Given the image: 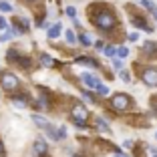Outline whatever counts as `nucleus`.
Segmentation results:
<instances>
[{
  "label": "nucleus",
  "instance_id": "1",
  "mask_svg": "<svg viewBox=\"0 0 157 157\" xmlns=\"http://www.w3.org/2000/svg\"><path fill=\"white\" fill-rule=\"evenodd\" d=\"M93 22H95L97 28H101V30H111L115 26V16L109 10H101V12H97L93 16Z\"/></svg>",
  "mask_w": 157,
  "mask_h": 157
},
{
  "label": "nucleus",
  "instance_id": "2",
  "mask_svg": "<svg viewBox=\"0 0 157 157\" xmlns=\"http://www.w3.org/2000/svg\"><path fill=\"white\" fill-rule=\"evenodd\" d=\"M87 117H89V113L83 105L73 107V119H75V125H77V127H85V125H87Z\"/></svg>",
  "mask_w": 157,
  "mask_h": 157
},
{
  "label": "nucleus",
  "instance_id": "3",
  "mask_svg": "<svg viewBox=\"0 0 157 157\" xmlns=\"http://www.w3.org/2000/svg\"><path fill=\"white\" fill-rule=\"evenodd\" d=\"M0 83H2V87L6 89V91H12V89H16L20 85L18 77L12 73H2V77H0Z\"/></svg>",
  "mask_w": 157,
  "mask_h": 157
},
{
  "label": "nucleus",
  "instance_id": "4",
  "mask_svg": "<svg viewBox=\"0 0 157 157\" xmlns=\"http://www.w3.org/2000/svg\"><path fill=\"white\" fill-rule=\"evenodd\" d=\"M81 81H83V83L87 85L89 89H95V91H97V89L103 85L101 78H99L97 75H91V73H83V75H81Z\"/></svg>",
  "mask_w": 157,
  "mask_h": 157
},
{
  "label": "nucleus",
  "instance_id": "5",
  "mask_svg": "<svg viewBox=\"0 0 157 157\" xmlns=\"http://www.w3.org/2000/svg\"><path fill=\"white\" fill-rule=\"evenodd\" d=\"M129 103H131L129 97H127V95H121V93H119V95H115V97L111 99V105L115 107L117 111H125V109L129 107Z\"/></svg>",
  "mask_w": 157,
  "mask_h": 157
},
{
  "label": "nucleus",
  "instance_id": "6",
  "mask_svg": "<svg viewBox=\"0 0 157 157\" xmlns=\"http://www.w3.org/2000/svg\"><path fill=\"white\" fill-rule=\"evenodd\" d=\"M141 78H143V83L149 85V87H157V73L153 69H145L141 73Z\"/></svg>",
  "mask_w": 157,
  "mask_h": 157
},
{
  "label": "nucleus",
  "instance_id": "7",
  "mask_svg": "<svg viewBox=\"0 0 157 157\" xmlns=\"http://www.w3.org/2000/svg\"><path fill=\"white\" fill-rule=\"evenodd\" d=\"M44 153H46V143L44 141H36V143H34V155L42 157Z\"/></svg>",
  "mask_w": 157,
  "mask_h": 157
},
{
  "label": "nucleus",
  "instance_id": "8",
  "mask_svg": "<svg viewBox=\"0 0 157 157\" xmlns=\"http://www.w3.org/2000/svg\"><path fill=\"white\" fill-rule=\"evenodd\" d=\"M60 30H63V26H60L59 22L52 24V26H48V38H56V36H60Z\"/></svg>",
  "mask_w": 157,
  "mask_h": 157
},
{
  "label": "nucleus",
  "instance_id": "9",
  "mask_svg": "<svg viewBox=\"0 0 157 157\" xmlns=\"http://www.w3.org/2000/svg\"><path fill=\"white\" fill-rule=\"evenodd\" d=\"M12 105L16 107V109H24V107L28 105V103H26V97H22V95H20V97H14L12 99Z\"/></svg>",
  "mask_w": 157,
  "mask_h": 157
},
{
  "label": "nucleus",
  "instance_id": "10",
  "mask_svg": "<svg viewBox=\"0 0 157 157\" xmlns=\"http://www.w3.org/2000/svg\"><path fill=\"white\" fill-rule=\"evenodd\" d=\"M33 121H34V123L38 125V127H42V129H46V127L51 125V123H48V121L44 119V117H40V115H33Z\"/></svg>",
  "mask_w": 157,
  "mask_h": 157
},
{
  "label": "nucleus",
  "instance_id": "11",
  "mask_svg": "<svg viewBox=\"0 0 157 157\" xmlns=\"http://www.w3.org/2000/svg\"><path fill=\"white\" fill-rule=\"evenodd\" d=\"M97 127H99V131H103V133H111V127H109L101 117H97Z\"/></svg>",
  "mask_w": 157,
  "mask_h": 157
},
{
  "label": "nucleus",
  "instance_id": "12",
  "mask_svg": "<svg viewBox=\"0 0 157 157\" xmlns=\"http://www.w3.org/2000/svg\"><path fill=\"white\" fill-rule=\"evenodd\" d=\"M77 63H83V65H91L93 69H97V60L95 59H87V56H81V59H77Z\"/></svg>",
  "mask_w": 157,
  "mask_h": 157
},
{
  "label": "nucleus",
  "instance_id": "13",
  "mask_svg": "<svg viewBox=\"0 0 157 157\" xmlns=\"http://www.w3.org/2000/svg\"><path fill=\"white\" fill-rule=\"evenodd\" d=\"M133 24H135V26H139V28H143V30H151V28H149L147 24H145V20L141 18V16H137V18H133Z\"/></svg>",
  "mask_w": 157,
  "mask_h": 157
},
{
  "label": "nucleus",
  "instance_id": "14",
  "mask_svg": "<svg viewBox=\"0 0 157 157\" xmlns=\"http://www.w3.org/2000/svg\"><path fill=\"white\" fill-rule=\"evenodd\" d=\"M115 55L119 56V59H125V56L129 55V48H127V46H119V48H115Z\"/></svg>",
  "mask_w": 157,
  "mask_h": 157
},
{
  "label": "nucleus",
  "instance_id": "15",
  "mask_svg": "<svg viewBox=\"0 0 157 157\" xmlns=\"http://www.w3.org/2000/svg\"><path fill=\"white\" fill-rule=\"evenodd\" d=\"M78 40H81V44H83V46H91L93 44V40H91L89 34H78Z\"/></svg>",
  "mask_w": 157,
  "mask_h": 157
},
{
  "label": "nucleus",
  "instance_id": "16",
  "mask_svg": "<svg viewBox=\"0 0 157 157\" xmlns=\"http://www.w3.org/2000/svg\"><path fill=\"white\" fill-rule=\"evenodd\" d=\"M65 38H67V42H69V44H75V42H77V34H75L73 30H67V33H65Z\"/></svg>",
  "mask_w": 157,
  "mask_h": 157
},
{
  "label": "nucleus",
  "instance_id": "17",
  "mask_svg": "<svg viewBox=\"0 0 157 157\" xmlns=\"http://www.w3.org/2000/svg\"><path fill=\"white\" fill-rule=\"evenodd\" d=\"M0 10H2V12H12V4H10V2H6V0H0Z\"/></svg>",
  "mask_w": 157,
  "mask_h": 157
},
{
  "label": "nucleus",
  "instance_id": "18",
  "mask_svg": "<svg viewBox=\"0 0 157 157\" xmlns=\"http://www.w3.org/2000/svg\"><path fill=\"white\" fill-rule=\"evenodd\" d=\"M40 63H42V67H51V65H52V59H51L48 55H42V56H40Z\"/></svg>",
  "mask_w": 157,
  "mask_h": 157
},
{
  "label": "nucleus",
  "instance_id": "19",
  "mask_svg": "<svg viewBox=\"0 0 157 157\" xmlns=\"http://www.w3.org/2000/svg\"><path fill=\"white\" fill-rule=\"evenodd\" d=\"M16 63H18V65H22V67H30V59H24V56H18V59H16Z\"/></svg>",
  "mask_w": 157,
  "mask_h": 157
},
{
  "label": "nucleus",
  "instance_id": "20",
  "mask_svg": "<svg viewBox=\"0 0 157 157\" xmlns=\"http://www.w3.org/2000/svg\"><path fill=\"white\" fill-rule=\"evenodd\" d=\"M103 51H105V55H107V56H113V55H115V46L107 44V46H103Z\"/></svg>",
  "mask_w": 157,
  "mask_h": 157
},
{
  "label": "nucleus",
  "instance_id": "21",
  "mask_svg": "<svg viewBox=\"0 0 157 157\" xmlns=\"http://www.w3.org/2000/svg\"><path fill=\"white\" fill-rule=\"evenodd\" d=\"M137 2H139V4H141V6H145V8L153 10V2H151V0H137Z\"/></svg>",
  "mask_w": 157,
  "mask_h": 157
},
{
  "label": "nucleus",
  "instance_id": "22",
  "mask_svg": "<svg viewBox=\"0 0 157 157\" xmlns=\"http://www.w3.org/2000/svg\"><path fill=\"white\" fill-rule=\"evenodd\" d=\"M67 14H69L71 18H75V16H77V8H75V6H67Z\"/></svg>",
  "mask_w": 157,
  "mask_h": 157
},
{
  "label": "nucleus",
  "instance_id": "23",
  "mask_svg": "<svg viewBox=\"0 0 157 157\" xmlns=\"http://www.w3.org/2000/svg\"><path fill=\"white\" fill-rule=\"evenodd\" d=\"M97 91H99V95H109V87H105V85H101Z\"/></svg>",
  "mask_w": 157,
  "mask_h": 157
},
{
  "label": "nucleus",
  "instance_id": "24",
  "mask_svg": "<svg viewBox=\"0 0 157 157\" xmlns=\"http://www.w3.org/2000/svg\"><path fill=\"white\" fill-rule=\"evenodd\" d=\"M145 51H157V44H153V42H145Z\"/></svg>",
  "mask_w": 157,
  "mask_h": 157
},
{
  "label": "nucleus",
  "instance_id": "25",
  "mask_svg": "<svg viewBox=\"0 0 157 157\" xmlns=\"http://www.w3.org/2000/svg\"><path fill=\"white\" fill-rule=\"evenodd\" d=\"M6 28H8V22H6V18L0 16V30H6Z\"/></svg>",
  "mask_w": 157,
  "mask_h": 157
},
{
  "label": "nucleus",
  "instance_id": "26",
  "mask_svg": "<svg viewBox=\"0 0 157 157\" xmlns=\"http://www.w3.org/2000/svg\"><path fill=\"white\" fill-rule=\"evenodd\" d=\"M56 133H59V139H65V137H67V129H65V127H60Z\"/></svg>",
  "mask_w": 157,
  "mask_h": 157
},
{
  "label": "nucleus",
  "instance_id": "27",
  "mask_svg": "<svg viewBox=\"0 0 157 157\" xmlns=\"http://www.w3.org/2000/svg\"><path fill=\"white\" fill-rule=\"evenodd\" d=\"M129 40H131V42H137V40H139V33H131V34H129Z\"/></svg>",
  "mask_w": 157,
  "mask_h": 157
},
{
  "label": "nucleus",
  "instance_id": "28",
  "mask_svg": "<svg viewBox=\"0 0 157 157\" xmlns=\"http://www.w3.org/2000/svg\"><path fill=\"white\" fill-rule=\"evenodd\" d=\"M83 99H85V101H95V97L89 95V93H83Z\"/></svg>",
  "mask_w": 157,
  "mask_h": 157
},
{
  "label": "nucleus",
  "instance_id": "29",
  "mask_svg": "<svg viewBox=\"0 0 157 157\" xmlns=\"http://www.w3.org/2000/svg\"><path fill=\"white\" fill-rule=\"evenodd\" d=\"M115 69L119 71V73H121V71H123V63H121V60H115Z\"/></svg>",
  "mask_w": 157,
  "mask_h": 157
},
{
  "label": "nucleus",
  "instance_id": "30",
  "mask_svg": "<svg viewBox=\"0 0 157 157\" xmlns=\"http://www.w3.org/2000/svg\"><path fill=\"white\" fill-rule=\"evenodd\" d=\"M121 78H123V81H129V75L125 73V71H121Z\"/></svg>",
  "mask_w": 157,
  "mask_h": 157
},
{
  "label": "nucleus",
  "instance_id": "31",
  "mask_svg": "<svg viewBox=\"0 0 157 157\" xmlns=\"http://www.w3.org/2000/svg\"><path fill=\"white\" fill-rule=\"evenodd\" d=\"M153 16H155V20H157V6H153Z\"/></svg>",
  "mask_w": 157,
  "mask_h": 157
},
{
  "label": "nucleus",
  "instance_id": "32",
  "mask_svg": "<svg viewBox=\"0 0 157 157\" xmlns=\"http://www.w3.org/2000/svg\"><path fill=\"white\" fill-rule=\"evenodd\" d=\"M4 153V145H2V141H0V155Z\"/></svg>",
  "mask_w": 157,
  "mask_h": 157
},
{
  "label": "nucleus",
  "instance_id": "33",
  "mask_svg": "<svg viewBox=\"0 0 157 157\" xmlns=\"http://www.w3.org/2000/svg\"><path fill=\"white\" fill-rule=\"evenodd\" d=\"M153 157H157V153H153Z\"/></svg>",
  "mask_w": 157,
  "mask_h": 157
},
{
  "label": "nucleus",
  "instance_id": "34",
  "mask_svg": "<svg viewBox=\"0 0 157 157\" xmlns=\"http://www.w3.org/2000/svg\"><path fill=\"white\" fill-rule=\"evenodd\" d=\"M155 137H157V133H155Z\"/></svg>",
  "mask_w": 157,
  "mask_h": 157
},
{
  "label": "nucleus",
  "instance_id": "35",
  "mask_svg": "<svg viewBox=\"0 0 157 157\" xmlns=\"http://www.w3.org/2000/svg\"><path fill=\"white\" fill-rule=\"evenodd\" d=\"M30 2H33V0H30Z\"/></svg>",
  "mask_w": 157,
  "mask_h": 157
},
{
  "label": "nucleus",
  "instance_id": "36",
  "mask_svg": "<svg viewBox=\"0 0 157 157\" xmlns=\"http://www.w3.org/2000/svg\"><path fill=\"white\" fill-rule=\"evenodd\" d=\"M115 157H117V155H115Z\"/></svg>",
  "mask_w": 157,
  "mask_h": 157
}]
</instances>
